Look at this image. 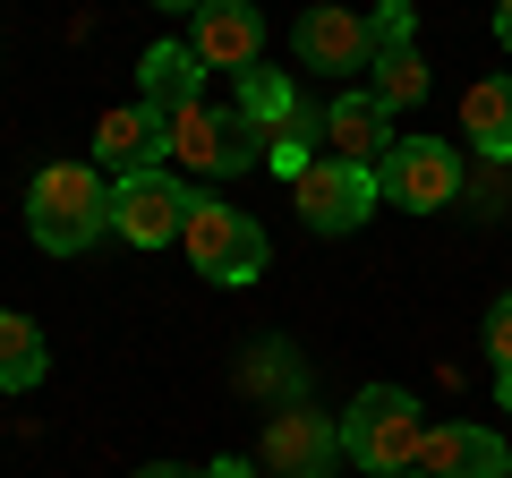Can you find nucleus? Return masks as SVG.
Listing matches in <instances>:
<instances>
[{
	"instance_id": "1",
	"label": "nucleus",
	"mask_w": 512,
	"mask_h": 478,
	"mask_svg": "<svg viewBox=\"0 0 512 478\" xmlns=\"http://www.w3.org/2000/svg\"><path fill=\"white\" fill-rule=\"evenodd\" d=\"M26 231L52 257H86L94 239L111 231V180L94 163H43L26 180Z\"/></svg>"
},
{
	"instance_id": "2",
	"label": "nucleus",
	"mask_w": 512,
	"mask_h": 478,
	"mask_svg": "<svg viewBox=\"0 0 512 478\" xmlns=\"http://www.w3.org/2000/svg\"><path fill=\"white\" fill-rule=\"evenodd\" d=\"M419 444H427V427L402 385H359V402L342 410V461H359L367 478L419 470Z\"/></svg>"
},
{
	"instance_id": "3",
	"label": "nucleus",
	"mask_w": 512,
	"mask_h": 478,
	"mask_svg": "<svg viewBox=\"0 0 512 478\" xmlns=\"http://www.w3.org/2000/svg\"><path fill=\"white\" fill-rule=\"evenodd\" d=\"M188 265H197L205 282H222V291H239V282L265 274V231H256L239 205H222L214 188H197V205H188V231H180Z\"/></svg>"
},
{
	"instance_id": "4",
	"label": "nucleus",
	"mask_w": 512,
	"mask_h": 478,
	"mask_svg": "<svg viewBox=\"0 0 512 478\" xmlns=\"http://www.w3.org/2000/svg\"><path fill=\"white\" fill-rule=\"evenodd\" d=\"M291 205H299V222H308L316 239H342V231H359V222L384 205V188H376V171H367V163L316 154V163L291 180Z\"/></svg>"
},
{
	"instance_id": "5",
	"label": "nucleus",
	"mask_w": 512,
	"mask_h": 478,
	"mask_svg": "<svg viewBox=\"0 0 512 478\" xmlns=\"http://www.w3.org/2000/svg\"><path fill=\"white\" fill-rule=\"evenodd\" d=\"M291 43H299L308 69L367 77V69H376V52H384V26H376V9H333V0H316L308 18L291 26Z\"/></svg>"
},
{
	"instance_id": "6",
	"label": "nucleus",
	"mask_w": 512,
	"mask_h": 478,
	"mask_svg": "<svg viewBox=\"0 0 512 478\" xmlns=\"http://www.w3.org/2000/svg\"><path fill=\"white\" fill-rule=\"evenodd\" d=\"M188 205H197V188H180L171 171H128V180H111V231L128 248H163L188 231Z\"/></svg>"
},
{
	"instance_id": "7",
	"label": "nucleus",
	"mask_w": 512,
	"mask_h": 478,
	"mask_svg": "<svg viewBox=\"0 0 512 478\" xmlns=\"http://www.w3.org/2000/svg\"><path fill=\"white\" fill-rule=\"evenodd\" d=\"M376 188L384 205H410V214H436V205L461 197V154L444 137H402V146L376 163Z\"/></svg>"
},
{
	"instance_id": "8",
	"label": "nucleus",
	"mask_w": 512,
	"mask_h": 478,
	"mask_svg": "<svg viewBox=\"0 0 512 478\" xmlns=\"http://www.w3.org/2000/svg\"><path fill=\"white\" fill-rule=\"evenodd\" d=\"M333 461H342V419L308 402H282L265 419V478H325Z\"/></svg>"
},
{
	"instance_id": "9",
	"label": "nucleus",
	"mask_w": 512,
	"mask_h": 478,
	"mask_svg": "<svg viewBox=\"0 0 512 478\" xmlns=\"http://www.w3.org/2000/svg\"><path fill=\"white\" fill-rule=\"evenodd\" d=\"M163 154H171V120L137 94V103H120V111H103V129H94V171L103 180H128V171H163Z\"/></svg>"
},
{
	"instance_id": "10",
	"label": "nucleus",
	"mask_w": 512,
	"mask_h": 478,
	"mask_svg": "<svg viewBox=\"0 0 512 478\" xmlns=\"http://www.w3.org/2000/svg\"><path fill=\"white\" fill-rule=\"evenodd\" d=\"M419 470H427V478H512V453H504V436H495V427L444 419V427H427Z\"/></svg>"
},
{
	"instance_id": "11",
	"label": "nucleus",
	"mask_w": 512,
	"mask_h": 478,
	"mask_svg": "<svg viewBox=\"0 0 512 478\" xmlns=\"http://www.w3.org/2000/svg\"><path fill=\"white\" fill-rule=\"evenodd\" d=\"M197 60L205 69H231V77H248L256 69V52H265V18H256V0H205L197 9Z\"/></svg>"
},
{
	"instance_id": "12",
	"label": "nucleus",
	"mask_w": 512,
	"mask_h": 478,
	"mask_svg": "<svg viewBox=\"0 0 512 478\" xmlns=\"http://www.w3.org/2000/svg\"><path fill=\"white\" fill-rule=\"evenodd\" d=\"M393 146H402V137H393V111H384L367 86L342 94V103H325V154H342V163H367V171H376Z\"/></svg>"
},
{
	"instance_id": "13",
	"label": "nucleus",
	"mask_w": 512,
	"mask_h": 478,
	"mask_svg": "<svg viewBox=\"0 0 512 478\" xmlns=\"http://www.w3.org/2000/svg\"><path fill=\"white\" fill-rule=\"evenodd\" d=\"M461 137L478 146V163H512V77H478L461 94Z\"/></svg>"
},
{
	"instance_id": "14",
	"label": "nucleus",
	"mask_w": 512,
	"mask_h": 478,
	"mask_svg": "<svg viewBox=\"0 0 512 478\" xmlns=\"http://www.w3.org/2000/svg\"><path fill=\"white\" fill-rule=\"evenodd\" d=\"M197 77H205L197 43H154V52L137 60V86H146V103H154V111H180V103H197Z\"/></svg>"
},
{
	"instance_id": "15",
	"label": "nucleus",
	"mask_w": 512,
	"mask_h": 478,
	"mask_svg": "<svg viewBox=\"0 0 512 478\" xmlns=\"http://www.w3.org/2000/svg\"><path fill=\"white\" fill-rule=\"evenodd\" d=\"M427 77H436V69H427L419 43H384L376 69H367V94H376L384 111H410V103H427Z\"/></svg>"
},
{
	"instance_id": "16",
	"label": "nucleus",
	"mask_w": 512,
	"mask_h": 478,
	"mask_svg": "<svg viewBox=\"0 0 512 478\" xmlns=\"http://www.w3.org/2000/svg\"><path fill=\"white\" fill-rule=\"evenodd\" d=\"M43 325L35 316H18V308H0V393H35L43 385Z\"/></svg>"
},
{
	"instance_id": "17",
	"label": "nucleus",
	"mask_w": 512,
	"mask_h": 478,
	"mask_svg": "<svg viewBox=\"0 0 512 478\" xmlns=\"http://www.w3.org/2000/svg\"><path fill=\"white\" fill-rule=\"evenodd\" d=\"M316 137H325V111H308V94H299V111L282 120L274 137H265V171H282V180H299V171L316 163Z\"/></svg>"
},
{
	"instance_id": "18",
	"label": "nucleus",
	"mask_w": 512,
	"mask_h": 478,
	"mask_svg": "<svg viewBox=\"0 0 512 478\" xmlns=\"http://www.w3.org/2000/svg\"><path fill=\"white\" fill-rule=\"evenodd\" d=\"M171 120V154H180L188 171H222V120L205 103H180V111H163Z\"/></svg>"
},
{
	"instance_id": "19",
	"label": "nucleus",
	"mask_w": 512,
	"mask_h": 478,
	"mask_svg": "<svg viewBox=\"0 0 512 478\" xmlns=\"http://www.w3.org/2000/svg\"><path fill=\"white\" fill-rule=\"evenodd\" d=\"M239 111H248L256 129L274 137L282 120H291V111H299V86H291V77H282V69H248V77H239Z\"/></svg>"
},
{
	"instance_id": "20",
	"label": "nucleus",
	"mask_w": 512,
	"mask_h": 478,
	"mask_svg": "<svg viewBox=\"0 0 512 478\" xmlns=\"http://www.w3.org/2000/svg\"><path fill=\"white\" fill-rule=\"evenodd\" d=\"M461 205H470L478 222L512 214V163H478V171H461Z\"/></svg>"
},
{
	"instance_id": "21",
	"label": "nucleus",
	"mask_w": 512,
	"mask_h": 478,
	"mask_svg": "<svg viewBox=\"0 0 512 478\" xmlns=\"http://www.w3.org/2000/svg\"><path fill=\"white\" fill-rule=\"evenodd\" d=\"M248 163H265V129H256L248 111H231V120H222V180L248 171Z\"/></svg>"
},
{
	"instance_id": "22",
	"label": "nucleus",
	"mask_w": 512,
	"mask_h": 478,
	"mask_svg": "<svg viewBox=\"0 0 512 478\" xmlns=\"http://www.w3.org/2000/svg\"><path fill=\"white\" fill-rule=\"evenodd\" d=\"M487 359H495V376H512V291L487 308Z\"/></svg>"
},
{
	"instance_id": "23",
	"label": "nucleus",
	"mask_w": 512,
	"mask_h": 478,
	"mask_svg": "<svg viewBox=\"0 0 512 478\" xmlns=\"http://www.w3.org/2000/svg\"><path fill=\"white\" fill-rule=\"evenodd\" d=\"M137 478H205V470H188V461H146Z\"/></svg>"
},
{
	"instance_id": "24",
	"label": "nucleus",
	"mask_w": 512,
	"mask_h": 478,
	"mask_svg": "<svg viewBox=\"0 0 512 478\" xmlns=\"http://www.w3.org/2000/svg\"><path fill=\"white\" fill-rule=\"evenodd\" d=\"M495 43L512 52V0H495Z\"/></svg>"
},
{
	"instance_id": "25",
	"label": "nucleus",
	"mask_w": 512,
	"mask_h": 478,
	"mask_svg": "<svg viewBox=\"0 0 512 478\" xmlns=\"http://www.w3.org/2000/svg\"><path fill=\"white\" fill-rule=\"evenodd\" d=\"M205 478H248V470H239V461H214V470H205Z\"/></svg>"
},
{
	"instance_id": "26",
	"label": "nucleus",
	"mask_w": 512,
	"mask_h": 478,
	"mask_svg": "<svg viewBox=\"0 0 512 478\" xmlns=\"http://www.w3.org/2000/svg\"><path fill=\"white\" fill-rule=\"evenodd\" d=\"M154 9H188V18H197V9H205V0H154Z\"/></svg>"
},
{
	"instance_id": "27",
	"label": "nucleus",
	"mask_w": 512,
	"mask_h": 478,
	"mask_svg": "<svg viewBox=\"0 0 512 478\" xmlns=\"http://www.w3.org/2000/svg\"><path fill=\"white\" fill-rule=\"evenodd\" d=\"M495 393H504V410H512V376H495Z\"/></svg>"
},
{
	"instance_id": "28",
	"label": "nucleus",
	"mask_w": 512,
	"mask_h": 478,
	"mask_svg": "<svg viewBox=\"0 0 512 478\" xmlns=\"http://www.w3.org/2000/svg\"><path fill=\"white\" fill-rule=\"evenodd\" d=\"M419 478H427V470H419Z\"/></svg>"
}]
</instances>
